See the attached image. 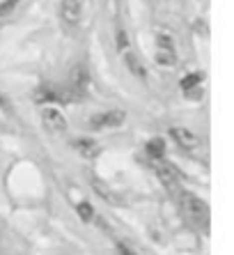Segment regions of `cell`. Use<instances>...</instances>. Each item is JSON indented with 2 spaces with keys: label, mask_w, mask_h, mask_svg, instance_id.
Here are the masks:
<instances>
[{
  "label": "cell",
  "mask_w": 234,
  "mask_h": 255,
  "mask_svg": "<svg viewBox=\"0 0 234 255\" xmlns=\"http://www.w3.org/2000/svg\"><path fill=\"white\" fill-rule=\"evenodd\" d=\"M41 122H44V129L51 131V133H58V136L67 131V120L58 108H44L41 111Z\"/></svg>",
  "instance_id": "obj_3"
},
{
  "label": "cell",
  "mask_w": 234,
  "mask_h": 255,
  "mask_svg": "<svg viewBox=\"0 0 234 255\" xmlns=\"http://www.w3.org/2000/svg\"><path fill=\"white\" fill-rule=\"evenodd\" d=\"M156 42H158V48H175L172 46V39H170V35H161V32H158V37H156Z\"/></svg>",
  "instance_id": "obj_17"
},
{
  "label": "cell",
  "mask_w": 234,
  "mask_h": 255,
  "mask_svg": "<svg viewBox=\"0 0 234 255\" xmlns=\"http://www.w3.org/2000/svg\"><path fill=\"white\" fill-rule=\"evenodd\" d=\"M202 74H186L182 81V90H191V88H198L200 83H202Z\"/></svg>",
  "instance_id": "obj_14"
},
{
  "label": "cell",
  "mask_w": 234,
  "mask_h": 255,
  "mask_svg": "<svg viewBox=\"0 0 234 255\" xmlns=\"http://www.w3.org/2000/svg\"><path fill=\"white\" fill-rule=\"evenodd\" d=\"M117 249H119V255H133L129 251V246H124V244H117Z\"/></svg>",
  "instance_id": "obj_20"
},
{
  "label": "cell",
  "mask_w": 234,
  "mask_h": 255,
  "mask_svg": "<svg viewBox=\"0 0 234 255\" xmlns=\"http://www.w3.org/2000/svg\"><path fill=\"white\" fill-rule=\"evenodd\" d=\"M126 113L124 111H108V113H99L90 120V127L92 129H113V127H122Z\"/></svg>",
  "instance_id": "obj_4"
},
{
  "label": "cell",
  "mask_w": 234,
  "mask_h": 255,
  "mask_svg": "<svg viewBox=\"0 0 234 255\" xmlns=\"http://www.w3.org/2000/svg\"><path fill=\"white\" fill-rule=\"evenodd\" d=\"M67 88H71L76 95L85 97L88 95V88H90V71L85 69V65H76L74 69H71L69 74V85Z\"/></svg>",
  "instance_id": "obj_5"
},
{
  "label": "cell",
  "mask_w": 234,
  "mask_h": 255,
  "mask_svg": "<svg viewBox=\"0 0 234 255\" xmlns=\"http://www.w3.org/2000/svg\"><path fill=\"white\" fill-rule=\"evenodd\" d=\"M76 212H78V216H81L85 223L94 219V209H92V205H90V202H81V205L76 207Z\"/></svg>",
  "instance_id": "obj_15"
},
{
  "label": "cell",
  "mask_w": 234,
  "mask_h": 255,
  "mask_svg": "<svg viewBox=\"0 0 234 255\" xmlns=\"http://www.w3.org/2000/svg\"><path fill=\"white\" fill-rule=\"evenodd\" d=\"M156 177L161 179L168 189L179 191V172L170 166V163H156Z\"/></svg>",
  "instance_id": "obj_6"
},
{
  "label": "cell",
  "mask_w": 234,
  "mask_h": 255,
  "mask_svg": "<svg viewBox=\"0 0 234 255\" xmlns=\"http://www.w3.org/2000/svg\"><path fill=\"white\" fill-rule=\"evenodd\" d=\"M115 42H117V51H126V48L131 46L129 35H126V30H124V28H117V32H115Z\"/></svg>",
  "instance_id": "obj_13"
},
{
  "label": "cell",
  "mask_w": 234,
  "mask_h": 255,
  "mask_svg": "<svg viewBox=\"0 0 234 255\" xmlns=\"http://www.w3.org/2000/svg\"><path fill=\"white\" fill-rule=\"evenodd\" d=\"M18 2H21V0H2V2H0V16H7V14H12L14 9H16Z\"/></svg>",
  "instance_id": "obj_16"
},
{
  "label": "cell",
  "mask_w": 234,
  "mask_h": 255,
  "mask_svg": "<svg viewBox=\"0 0 234 255\" xmlns=\"http://www.w3.org/2000/svg\"><path fill=\"white\" fill-rule=\"evenodd\" d=\"M156 62L161 67H175L177 65L175 48H158L156 51Z\"/></svg>",
  "instance_id": "obj_11"
},
{
  "label": "cell",
  "mask_w": 234,
  "mask_h": 255,
  "mask_svg": "<svg viewBox=\"0 0 234 255\" xmlns=\"http://www.w3.org/2000/svg\"><path fill=\"white\" fill-rule=\"evenodd\" d=\"M170 136L175 138V140L179 142L184 149H193V147H198V145H200L198 133L184 129V127H179V129H177V127H175V129H170Z\"/></svg>",
  "instance_id": "obj_7"
},
{
  "label": "cell",
  "mask_w": 234,
  "mask_h": 255,
  "mask_svg": "<svg viewBox=\"0 0 234 255\" xmlns=\"http://www.w3.org/2000/svg\"><path fill=\"white\" fill-rule=\"evenodd\" d=\"M74 147H76L78 154H83V156H97L99 154V145H97L92 138H81V140L74 142Z\"/></svg>",
  "instance_id": "obj_10"
},
{
  "label": "cell",
  "mask_w": 234,
  "mask_h": 255,
  "mask_svg": "<svg viewBox=\"0 0 234 255\" xmlns=\"http://www.w3.org/2000/svg\"><path fill=\"white\" fill-rule=\"evenodd\" d=\"M184 92H186V97L191 101H200V97H202V90H200V85H198V88H191V90H184Z\"/></svg>",
  "instance_id": "obj_18"
},
{
  "label": "cell",
  "mask_w": 234,
  "mask_h": 255,
  "mask_svg": "<svg viewBox=\"0 0 234 255\" xmlns=\"http://www.w3.org/2000/svg\"><path fill=\"white\" fill-rule=\"evenodd\" d=\"M94 186H97V189H99V191H97V193H99V196H101V198H108V200H113V196H111V191L106 189V186H101V184H94Z\"/></svg>",
  "instance_id": "obj_19"
},
{
  "label": "cell",
  "mask_w": 234,
  "mask_h": 255,
  "mask_svg": "<svg viewBox=\"0 0 234 255\" xmlns=\"http://www.w3.org/2000/svg\"><path fill=\"white\" fill-rule=\"evenodd\" d=\"M83 12H85V0H62V5H60V16L71 28L81 23Z\"/></svg>",
  "instance_id": "obj_1"
},
{
  "label": "cell",
  "mask_w": 234,
  "mask_h": 255,
  "mask_svg": "<svg viewBox=\"0 0 234 255\" xmlns=\"http://www.w3.org/2000/svg\"><path fill=\"white\" fill-rule=\"evenodd\" d=\"M177 198H179V205H182V209L186 214H191V216H207V202L200 200L198 196H193V193H188V191L179 189L177 191Z\"/></svg>",
  "instance_id": "obj_2"
},
{
  "label": "cell",
  "mask_w": 234,
  "mask_h": 255,
  "mask_svg": "<svg viewBox=\"0 0 234 255\" xmlns=\"http://www.w3.org/2000/svg\"><path fill=\"white\" fill-rule=\"evenodd\" d=\"M7 106H9V104H7V97L0 92V108H7Z\"/></svg>",
  "instance_id": "obj_21"
},
{
  "label": "cell",
  "mask_w": 234,
  "mask_h": 255,
  "mask_svg": "<svg viewBox=\"0 0 234 255\" xmlns=\"http://www.w3.org/2000/svg\"><path fill=\"white\" fill-rule=\"evenodd\" d=\"M122 53H124V65H126V69H129L135 78L145 81V78H147V69H145V65H142L140 60H138V55L131 53L129 48H126V51H122Z\"/></svg>",
  "instance_id": "obj_8"
},
{
  "label": "cell",
  "mask_w": 234,
  "mask_h": 255,
  "mask_svg": "<svg viewBox=\"0 0 234 255\" xmlns=\"http://www.w3.org/2000/svg\"><path fill=\"white\" fill-rule=\"evenodd\" d=\"M32 99H35L37 104H53V101H58V88H51V85H41V88L35 90Z\"/></svg>",
  "instance_id": "obj_9"
},
{
  "label": "cell",
  "mask_w": 234,
  "mask_h": 255,
  "mask_svg": "<svg viewBox=\"0 0 234 255\" xmlns=\"http://www.w3.org/2000/svg\"><path fill=\"white\" fill-rule=\"evenodd\" d=\"M145 152L152 159H161L163 156V152H165V142H163V138H152V140L147 142V147H145Z\"/></svg>",
  "instance_id": "obj_12"
}]
</instances>
